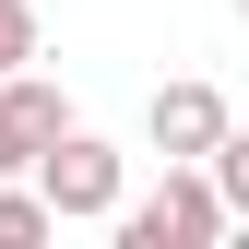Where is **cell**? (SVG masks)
<instances>
[{"label": "cell", "instance_id": "cell-1", "mask_svg": "<svg viewBox=\"0 0 249 249\" xmlns=\"http://www.w3.org/2000/svg\"><path fill=\"white\" fill-rule=\"evenodd\" d=\"M107 237L119 249H213V237H237V202L213 166H154V202H119Z\"/></svg>", "mask_w": 249, "mask_h": 249}, {"label": "cell", "instance_id": "cell-2", "mask_svg": "<svg viewBox=\"0 0 249 249\" xmlns=\"http://www.w3.org/2000/svg\"><path fill=\"white\" fill-rule=\"evenodd\" d=\"M36 190L59 202V226H119V190H131V154H119L107 131H59L48 142V166H36Z\"/></svg>", "mask_w": 249, "mask_h": 249}, {"label": "cell", "instance_id": "cell-3", "mask_svg": "<svg viewBox=\"0 0 249 249\" xmlns=\"http://www.w3.org/2000/svg\"><path fill=\"white\" fill-rule=\"evenodd\" d=\"M59 131H71V95H59V83L36 71V59H24V71L0 83V178H36Z\"/></svg>", "mask_w": 249, "mask_h": 249}, {"label": "cell", "instance_id": "cell-4", "mask_svg": "<svg viewBox=\"0 0 249 249\" xmlns=\"http://www.w3.org/2000/svg\"><path fill=\"white\" fill-rule=\"evenodd\" d=\"M237 119L213 83H154V107H142V142H154V166H213V142H226Z\"/></svg>", "mask_w": 249, "mask_h": 249}, {"label": "cell", "instance_id": "cell-5", "mask_svg": "<svg viewBox=\"0 0 249 249\" xmlns=\"http://www.w3.org/2000/svg\"><path fill=\"white\" fill-rule=\"evenodd\" d=\"M36 59V0H0V83Z\"/></svg>", "mask_w": 249, "mask_h": 249}, {"label": "cell", "instance_id": "cell-6", "mask_svg": "<svg viewBox=\"0 0 249 249\" xmlns=\"http://www.w3.org/2000/svg\"><path fill=\"white\" fill-rule=\"evenodd\" d=\"M213 178H226V202H237V226H249V131L213 142Z\"/></svg>", "mask_w": 249, "mask_h": 249}, {"label": "cell", "instance_id": "cell-7", "mask_svg": "<svg viewBox=\"0 0 249 249\" xmlns=\"http://www.w3.org/2000/svg\"><path fill=\"white\" fill-rule=\"evenodd\" d=\"M237 24H249V0H237Z\"/></svg>", "mask_w": 249, "mask_h": 249}]
</instances>
